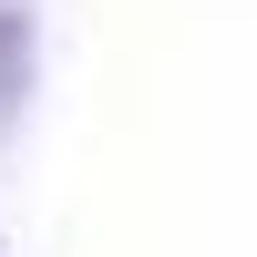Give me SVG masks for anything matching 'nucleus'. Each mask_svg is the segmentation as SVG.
Segmentation results:
<instances>
[]
</instances>
